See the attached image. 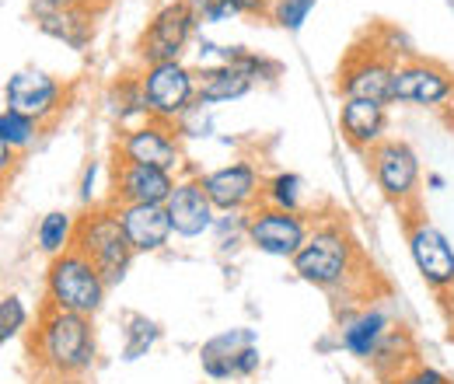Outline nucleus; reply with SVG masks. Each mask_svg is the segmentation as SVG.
I'll list each match as a JSON object with an SVG mask.
<instances>
[{
  "label": "nucleus",
  "instance_id": "obj_1",
  "mask_svg": "<svg viewBox=\"0 0 454 384\" xmlns=\"http://www.w3.org/2000/svg\"><path fill=\"white\" fill-rule=\"evenodd\" d=\"M32 349H35L39 364L46 371H53L57 378H77V374L91 371V364L98 357L95 325L84 315L46 308L39 318L35 339H32Z\"/></svg>",
  "mask_w": 454,
  "mask_h": 384
},
{
  "label": "nucleus",
  "instance_id": "obj_2",
  "mask_svg": "<svg viewBox=\"0 0 454 384\" xmlns=\"http://www.w3.org/2000/svg\"><path fill=\"white\" fill-rule=\"evenodd\" d=\"M356 263H360V248H356V241L342 220L315 223L308 231V241L301 245V252L290 259L294 273L311 286H322V290L346 286Z\"/></svg>",
  "mask_w": 454,
  "mask_h": 384
},
{
  "label": "nucleus",
  "instance_id": "obj_3",
  "mask_svg": "<svg viewBox=\"0 0 454 384\" xmlns=\"http://www.w3.org/2000/svg\"><path fill=\"white\" fill-rule=\"evenodd\" d=\"M106 290H109V283L102 279V273L77 248L50 259V270H46V308L74 311V315L91 318V315L102 311Z\"/></svg>",
  "mask_w": 454,
  "mask_h": 384
},
{
  "label": "nucleus",
  "instance_id": "obj_4",
  "mask_svg": "<svg viewBox=\"0 0 454 384\" xmlns=\"http://www.w3.org/2000/svg\"><path fill=\"white\" fill-rule=\"evenodd\" d=\"M74 248L102 273V279L115 286L122 276L129 273L133 263V248L122 234V223L115 217V210L106 207H91L84 217H77V231H74Z\"/></svg>",
  "mask_w": 454,
  "mask_h": 384
},
{
  "label": "nucleus",
  "instance_id": "obj_5",
  "mask_svg": "<svg viewBox=\"0 0 454 384\" xmlns=\"http://www.w3.org/2000/svg\"><path fill=\"white\" fill-rule=\"evenodd\" d=\"M402 231H405V245H409V259L416 266L419 279L437 294V297H451L454 294V245L451 238L416 210L402 214Z\"/></svg>",
  "mask_w": 454,
  "mask_h": 384
},
{
  "label": "nucleus",
  "instance_id": "obj_6",
  "mask_svg": "<svg viewBox=\"0 0 454 384\" xmlns=\"http://www.w3.org/2000/svg\"><path fill=\"white\" fill-rule=\"evenodd\" d=\"M367 168H371V178L381 189V196L388 203H395L402 214L419 207L423 168H419V154L405 140L385 137L378 147L367 151Z\"/></svg>",
  "mask_w": 454,
  "mask_h": 384
},
{
  "label": "nucleus",
  "instance_id": "obj_7",
  "mask_svg": "<svg viewBox=\"0 0 454 384\" xmlns=\"http://www.w3.org/2000/svg\"><path fill=\"white\" fill-rule=\"evenodd\" d=\"M140 88H144L151 119L168 122V126L182 122L189 112L200 106V102H196V91H200L196 70H189L182 59L144 67V70H140Z\"/></svg>",
  "mask_w": 454,
  "mask_h": 384
},
{
  "label": "nucleus",
  "instance_id": "obj_8",
  "mask_svg": "<svg viewBox=\"0 0 454 384\" xmlns=\"http://www.w3.org/2000/svg\"><path fill=\"white\" fill-rule=\"evenodd\" d=\"M196 25H200V18H196L189 0L161 4L151 14V21L144 25V32H140V43H137L140 63L151 67V63H175V59H182L185 46L196 35Z\"/></svg>",
  "mask_w": 454,
  "mask_h": 384
},
{
  "label": "nucleus",
  "instance_id": "obj_9",
  "mask_svg": "<svg viewBox=\"0 0 454 384\" xmlns=\"http://www.w3.org/2000/svg\"><path fill=\"white\" fill-rule=\"evenodd\" d=\"M392 106L416 109H454V74L434 59L409 56L395 63L392 77Z\"/></svg>",
  "mask_w": 454,
  "mask_h": 384
},
{
  "label": "nucleus",
  "instance_id": "obj_10",
  "mask_svg": "<svg viewBox=\"0 0 454 384\" xmlns=\"http://www.w3.org/2000/svg\"><path fill=\"white\" fill-rule=\"evenodd\" d=\"M115 158L119 161H129V165L158 168V171L175 175L182 168V144L175 137V126L158 122V119H147V122L119 133Z\"/></svg>",
  "mask_w": 454,
  "mask_h": 384
},
{
  "label": "nucleus",
  "instance_id": "obj_11",
  "mask_svg": "<svg viewBox=\"0 0 454 384\" xmlns=\"http://www.w3.org/2000/svg\"><path fill=\"white\" fill-rule=\"evenodd\" d=\"M311 223L304 214H290V210H277V207H259L248 214L245 223V241L273 259H294L301 252V245L308 241Z\"/></svg>",
  "mask_w": 454,
  "mask_h": 384
},
{
  "label": "nucleus",
  "instance_id": "obj_12",
  "mask_svg": "<svg viewBox=\"0 0 454 384\" xmlns=\"http://www.w3.org/2000/svg\"><path fill=\"white\" fill-rule=\"evenodd\" d=\"M392 77H395V59H388L385 50H353L342 63L340 95L392 106Z\"/></svg>",
  "mask_w": 454,
  "mask_h": 384
},
{
  "label": "nucleus",
  "instance_id": "obj_13",
  "mask_svg": "<svg viewBox=\"0 0 454 384\" xmlns=\"http://www.w3.org/2000/svg\"><path fill=\"white\" fill-rule=\"evenodd\" d=\"M262 175L252 161H231L224 168H214L200 175L203 192L210 196L214 210L221 214H245L255 200H262Z\"/></svg>",
  "mask_w": 454,
  "mask_h": 384
},
{
  "label": "nucleus",
  "instance_id": "obj_14",
  "mask_svg": "<svg viewBox=\"0 0 454 384\" xmlns=\"http://www.w3.org/2000/svg\"><path fill=\"white\" fill-rule=\"evenodd\" d=\"M63 102H67V88L46 70H18L7 81V109L35 119L39 126L59 115Z\"/></svg>",
  "mask_w": 454,
  "mask_h": 384
},
{
  "label": "nucleus",
  "instance_id": "obj_15",
  "mask_svg": "<svg viewBox=\"0 0 454 384\" xmlns=\"http://www.w3.org/2000/svg\"><path fill=\"white\" fill-rule=\"evenodd\" d=\"M165 210H168L171 220V234H178L185 241L203 238L217 223V210H214L210 196L203 192L200 178H178L171 196L165 200Z\"/></svg>",
  "mask_w": 454,
  "mask_h": 384
},
{
  "label": "nucleus",
  "instance_id": "obj_16",
  "mask_svg": "<svg viewBox=\"0 0 454 384\" xmlns=\"http://www.w3.org/2000/svg\"><path fill=\"white\" fill-rule=\"evenodd\" d=\"M175 175L168 171H158V168H144V165H129V161H119L113 165V196H109V207H126V203H165L175 189Z\"/></svg>",
  "mask_w": 454,
  "mask_h": 384
},
{
  "label": "nucleus",
  "instance_id": "obj_17",
  "mask_svg": "<svg viewBox=\"0 0 454 384\" xmlns=\"http://www.w3.org/2000/svg\"><path fill=\"white\" fill-rule=\"evenodd\" d=\"M113 210L137 255L161 252L171 241V220L165 203H126V207H113Z\"/></svg>",
  "mask_w": 454,
  "mask_h": 384
},
{
  "label": "nucleus",
  "instance_id": "obj_18",
  "mask_svg": "<svg viewBox=\"0 0 454 384\" xmlns=\"http://www.w3.org/2000/svg\"><path fill=\"white\" fill-rule=\"evenodd\" d=\"M340 129L349 147H356V151L367 154L388 133V106L371 102V98H342Z\"/></svg>",
  "mask_w": 454,
  "mask_h": 384
},
{
  "label": "nucleus",
  "instance_id": "obj_19",
  "mask_svg": "<svg viewBox=\"0 0 454 384\" xmlns=\"http://www.w3.org/2000/svg\"><path fill=\"white\" fill-rule=\"evenodd\" d=\"M392 329H395V325H392V315H388L385 308L371 304V308H360L356 315H349V318L342 322L340 342L349 357H356V360H371V357L378 353V346L385 342V335H388Z\"/></svg>",
  "mask_w": 454,
  "mask_h": 384
},
{
  "label": "nucleus",
  "instance_id": "obj_20",
  "mask_svg": "<svg viewBox=\"0 0 454 384\" xmlns=\"http://www.w3.org/2000/svg\"><path fill=\"white\" fill-rule=\"evenodd\" d=\"M95 14L98 11H84V7H70V11H53V14H43V18H35L39 21V28L50 35V39H57L63 46H70V50H88L91 46V39H95Z\"/></svg>",
  "mask_w": 454,
  "mask_h": 384
},
{
  "label": "nucleus",
  "instance_id": "obj_21",
  "mask_svg": "<svg viewBox=\"0 0 454 384\" xmlns=\"http://www.w3.org/2000/svg\"><path fill=\"white\" fill-rule=\"evenodd\" d=\"M252 342H255V332L252 329L221 332V335H214L210 342H203L200 364H203L207 378H214V381L234 378V360H238V353H241L245 346H252Z\"/></svg>",
  "mask_w": 454,
  "mask_h": 384
},
{
  "label": "nucleus",
  "instance_id": "obj_22",
  "mask_svg": "<svg viewBox=\"0 0 454 384\" xmlns=\"http://www.w3.org/2000/svg\"><path fill=\"white\" fill-rule=\"evenodd\" d=\"M200 81V91H196V102L200 106H224V102H238L252 91V81L245 74H238L234 67H210V70H200L196 74Z\"/></svg>",
  "mask_w": 454,
  "mask_h": 384
},
{
  "label": "nucleus",
  "instance_id": "obj_23",
  "mask_svg": "<svg viewBox=\"0 0 454 384\" xmlns=\"http://www.w3.org/2000/svg\"><path fill=\"white\" fill-rule=\"evenodd\" d=\"M109 112H113L115 122H119V133H122V129H133V126H140V122L151 119L144 88H140V74L119 77L113 88H109Z\"/></svg>",
  "mask_w": 454,
  "mask_h": 384
},
{
  "label": "nucleus",
  "instance_id": "obj_24",
  "mask_svg": "<svg viewBox=\"0 0 454 384\" xmlns=\"http://www.w3.org/2000/svg\"><path fill=\"white\" fill-rule=\"evenodd\" d=\"M371 364H374V371H378V378H381V381H392V378L402 374L405 367H412V364H416V349H412L409 332L405 329L388 332V335H385V342L378 346V353L371 357Z\"/></svg>",
  "mask_w": 454,
  "mask_h": 384
},
{
  "label": "nucleus",
  "instance_id": "obj_25",
  "mask_svg": "<svg viewBox=\"0 0 454 384\" xmlns=\"http://www.w3.org/2000/svg\"><path fill=\"white\" fill-rule=\"evenodd\" d=\"M74 231H77V220L70 217V214H63V210H53V214H46V217L39 220L35 245H39L43 255L57 259V255L74 248Z\"/></svg>",
  "mask_w": 454,
  "mask_h": 384
},
{
  "label": "nucleus",
  "instance_id": "obj_26",
  "mask_svg": "<svg viewBox=\"0 0 454 384\" xmlns=\"http://www.w3.org/2000/svg\"><path fill=\"white\" fill-rule=\"evenodd\" d=\"M301 200H304V178L294 171H277L273 178L262 182V207L301 214Z\"/></svg>",
  "mask_w": 454,
  "mask_h": 384
},
{
  "label": "nucleus",
  "instance_id": "obj_27",
  "mask_svg": "<svg viewBox=\"0 0 454 384\" xmlns=\"http://www.w3.org/2000/svg\"><path fill=\"white\" fill-rule=\"evenodd\" d=\"M161 339V325L151 322L147 315H126V346H122V360H140L147 357V349Z\"/></svg>",
  "mask_w": 454,
  "mask_h": 384
},
{
  "label": "nucleus",
  "instance_id": "obj_28",
  "mask_svg": "<svg viewBox=\"0 0 454 384\" xmlns=\"http://www.w3.org/2000/svg\"><path fill=\"white\" fill-rule=\"evenodd\" d=\"M35 137H39V122L35 119H28V115H21V112L14 109L0 112V140H7L14 151L32 147Z\"/></svg>",
  "mask_w": 454,
  "mask_h": 384
},
{
  "label": "nucleus",
  "instance_id": "obj_29",
  "mask_svg": "<svg viewBox=\"0 0 454 384\" xmlns=\"http://www.w3.org/2000/svg\"><path fill=\"white\" fill-rule=\"evenodd\" d=\"M315 7H318V0H273L270 14H273V21L284 32H301L308 25V18H311Z\"/></svg>",
  "mask_w": 454,
  "mask_h": 384
},
{
  "label": "nucleus",
  "instance_id": "obj_30",
  "mask_svg": "<svg viewBox=\"0 0 454 384\" xmlns=\"http://www.w3.org/2000/svg\"><path fill=\"white\" fill-rule=\"evenodd\" d=\"M231 67H234L238 74H245L252 84H255V81H273V77H277V70H280L273 59L252 53V50H245V46H234V53H231Z\"/></svg>",
  "mask_w": 454,
  "mask_h": 384
},
{
  "label": "nucleus",
  "instance_id": "obj_31",
  "mask_svg": "<svg viewBox=\"0 0 454 384\" xmlns=\"http://www.w3.org/2000/svg\"><path fill=\"white\" fill-rule=\"evenodd\" d=\"M25 325H28V308H25V301H21L18 294H7V297L0 301V346H7Z\"/></svg>",
  "mask_w": 454,
  "mask_h": 384
},
{
  "label": "nucleus",
  "instance_id": "obj_32",
  "mask_svg": "<svg viewBox=\"0 0 454 384\" xmlns=\"http://www.w3.org/2000/svg\"><path fill=\"white\" fill-rule=\"evenodd\" d=\"M200 25H221L227 18H238V7L231 0H189Z\"/></svg>",
  "mask_w": 454,
  "mask_h": 384
},
{
  "label": "nucleus",
  "instance_id": "obj_33",
  "mask_svg": "<svg viewBox=\"0 0 454 384\" xmlns=\"http://www.w3.org/2000/svg\"><path fill=\"white\" fill-rule=\"evenodd\" d=\"M385 384H454L444 371H437V367H427V364H412V367H405L402 374H395L392 381Z\"/></svg>",
  "mask_w": 454,
  "mask_h": 384
},
{
  "label": "nucleus",
  "instance_id": "obj_34",
  "mask_svg": "<svg viewBox=\"0 0 454 384\" xmlns=\"http://www.w3.org/2000/svg\"><path fill=\"white\" fill-rule=\"evenodd\" d=\"M70 7H84V11H98V0H32L35 18L53 14V11H70Z\"/></svg>",
  "mask_w": 454,
  "mask_h": 384
},
{
  "label": "nucleus",
  "instance_id": "obj_35",
  "mask_svg": "<svg viewBox=\"0 0 454 384\" xmlns=\"http://www.w3.org/2000/svg\"><path fill=\"white\" fill-rule=\"evenodd\" d=\"M259 367H262V353H259V346L252 342V346H245V349L238 353V360H234V378H252Z\"/></svg>",
  "mask_w": 454,
  "mask_h": 384
},
{
  "label": "nucleus",
  "instance_id": "obj_36",
  "mask_svg": "<svg viewBox=\"0 0 454 384\" xmlns=\"http://www.w3.org/2000/svg\"><path fill=\"white\" fill-rule=\"evenodd\" d=\"M95 178H98V161L84 168V182H81V203L91 207V192H95Z\"/></svg>",
  "mask_w": 454,
  "mask_h": 384
},
{
  "label": "nucleus",
  "instance_id": "obj_37",
  "mask_svg": "<svg viewBox=\"0 0 454 384\" xmlns=\"http://www.w3.org/2000/svg\"><path fill=\"white\" fill-rule=\"evenodd\" d=\"M14 158H18V151H14L7 140H0V178H4V175L14 168Z\"/></svg>",
  "mask_w": 454,
  "mask_h": 384
},
{
  "label": "nucleus",
  "instance_id": "obj_38",
  "mask_svg": "<svg viewBox=\"0 0 454 384\" xmlns=\"http://www.w3.org/2000/svg\"><path fill=\"white\" fill-rule=\"evenodd\" d=\"M238 7V14H262L270 7V0H231Z\"/></svg>",
  "mask_w": 454,
  "mask_h": 384
},
{
  "label": "nucleus",
  "instance_id": "obj_39",
  "mask_svg": "<svg viewBox=\"0 0 454 384\" xmlns=\"http://www.w3.org/2000/svg\"><path fill=\"white\" fill-rule=\"evenodd\" d=\"M427 185H430V189H444V185H448V178H444L441 171H430V175H427Z\"/></svg>",
  "mask_w": 454,
  "mask_h": 384
},
{
  "label": "nucleus",
  "instance_id": "obj_40",
  "mask_svg": "<svg viewBox=\"0 0 454 384\" xmlns=\"http://www.w3.org/2000/svg\"><path fill=\"white\" fill-rule=\"evenodd\" d=\"M448 335H451V342H454V308H451V318H448Z\"/></svg>",
  "mask_w": 454,
  "mask_h": 384
},
{
  "label": "nucleus",
  "instance_id": "obj_41",
  "mask_svg": "<svg viewBox=\"0 0 454 384\" xmlns=\"http://www.w3.org/2000/svg\"><path fill=\"white\" fill-rule=\"evenodd\" d=\"M57 384H81V381H77V378H59Z\"/></svg>",
  "mask_w": 454,
  "mask_h": 384
}]
</instances>
